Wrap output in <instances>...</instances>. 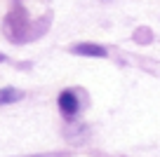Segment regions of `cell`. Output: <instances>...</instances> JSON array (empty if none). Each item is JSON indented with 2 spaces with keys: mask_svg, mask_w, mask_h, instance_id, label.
I'll use <instances>...</instances> for the list:
<instances>
[{
  "mask_svg": "<svg viewBox=\"0 0 160 157\" xmlns=\"http://www.w3.org/2000/svg\"><path fill=\"white\" fill-rule=\"evenodd\" d=\"M17 98H21V94L17 92V89H0V106L12 103V101H17Z\"/></svg>",
  "mask_w": 160,
  "mask_h": 157,
  "instance_id": "3957f363",
  "label": "cell"
},
{
  "mask_svg": "<svg viewBox=\"0 0 160 157\" xmlns=\"http://www.w3.org/2000/svg\"><path fill=\"white\" fill-rule=\"evenodd\" d=\"M71 52H75V54H80V56H106V49L104 47H99V45H87V42L73 45Z\"/></svg>",
  "mask_w": 160,
  "mask_h": 157,
  "instance_id": "7a4b0ae2",
  "label": "cell"
},
{
  "mask_svg": "<svg viewBox=\"0 0 160 157\" xmlns=\"http://www.w3.org/2000/svg\"><path fill=\"white\" fill-rule=\"evenodd\" d=\"M59 108H61V113H64L66 117H73V115L78 113V98H75L73 92L59 94Z\"/></svg>",
  "mask_w": 160,
  "mask_h": 157,
  "instance_id": "6da1fadb",
  "label": "cell"
}]
</instances>
